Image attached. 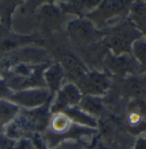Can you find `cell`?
Wrapping results in <instances>:
<instances>
[{"instance_id":"obj_1","label":"cell","mask_w":146,"mask_h":149,"mask_svg":"<svg viewBox=\"0 0 146 149\" xmlns=\"http://www.w3.org/2000/svg\"><path fill=\"white\" fill-rule=\"evenodd\" d=\"M45 98V94L39 92V93H32L28 94H23L21 96V101L25 102L26 104H38L43 101Z\"/></svg>"},{"instance_id":"obj_2","label":"cell","mask_w":146,"mask_h":149,"mask_svg":"<svg viewBox=\"0 0 146 149\" xmlns=\"http://www.w3.org/2000/svg\"><path fill=\"white\" fill-rule=\"evenodd\" d=\"M65 96H66L67 100H69L71 101H73V100H78L79 93H78L77 90L75 89L74 88H73V86H69L65 91Z\"/></svg>"},{"instance_id":"obj_3","label":"cell","mask_w":146,"mask_h":149,"mask_svg":"<svg viewBox=\"0 0 146 149\" xmlns=\"http://www.w3.org/2000/svg\"><path fill=\"white\" fill-rule=\"evenodd\" d=\"M68 64L70 67V69L73 70V72H75L78 75H82L83 74V70L82 68L74 61L71 58H68Z\"/></svg>"},{"instance_id":"obj_4","label":"cell","mask_w":146,"mask_h":149,"mask_svg":"<svg viewBox=\"0 0 146 149\" xmlns=\"http://www.w3.org/2000/svg\"><path fill=\"white\" fill-rule=\"evenodd\" d=\"M135 51H136V54L138 56V58L140 59L145 60L146 58V45L144 44H140V45H137L135 47Z\"/></svg>"},{"instance_id":"obj_5","label":"cell","mask_w":146,"mask_h":149,"mask_svg":"<svg viewBox=\"0 0 146 149\" xmlns=\"http://www.w3.org/2000/svg\"><path fill=\"white\" fill-rule=\"evenodd\" d=\"M12 113V108L9 107L7 104H0V116L7 117Z\"/></svg>"},{"instance_id":"obj_6","label":"cell","mask_w":146,"mask_h":149,"mask_svg":"<svg viewBox=\"0 0 146 149\" xmlns=\"http://www.w3.org/2000/svg\"><path fill=\"white\" fill-rule=\"evenodd\" d=\"M86 105L91 111H94L100 110V104H99V103H98V102H96V101H94L92 100H90L89 101H87V104Z\"/></svg>"}]
</instances>
